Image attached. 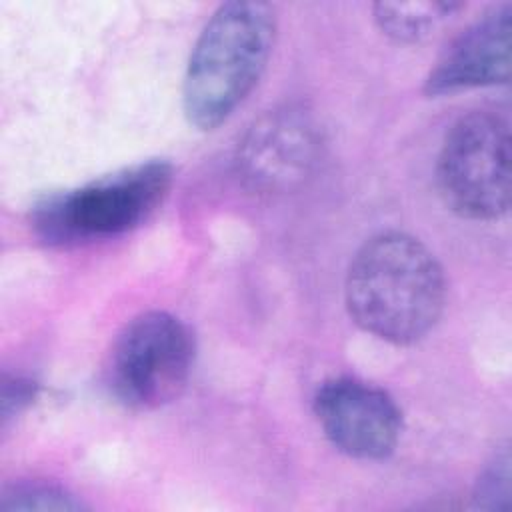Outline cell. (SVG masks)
<instances>
[{
    "label": "cell",
    "mask_w": 512,
    "mask_h": 512,
    "mask_svg": "<svg viewBox=\"0 0 512 512\" xmlns=\"http://www.w3.org/2000/svg\"><path fill=\"white\" fill-rule=\"evenodd\" d=\"M344 302L364 332L398 346L414 344L442 316L444 270L418 238L398 230L380 232L352 256Z\"/></svg>",
    "instance_id": "6da1fadb"
},
{
    "label": "cell",
    "mask_w": 512,
    "mask_h": 512,
    "mask_svg": "<svg viewBox=\"0 0 512 512\" xmlns=\"http://www.w3.org/2000/svg\"><path fill=\"white\" fill-rule=\"evenodd\" d=\"M276 14L266 2L220 4L200 30L182 80V108L198 130L224 124L266 70Z\"/></svg>",
    "instance_id": "7a4b0ae2"
},
{
    "label": "cell",
    "mask_w": 512,
    "mask_h": 512,
    "mask_svg": "<svg viewBox=\"0 0 512 512\" xmlns=\"http://www.w3.org/2000/svg\"><path fill=\"white\" fill-rule=\"evenodd\" d=\"M174 180L166 160H146L54 194L34 210V228L48 242L106 240L144 224Z\"/></svg>",
    "instance_id": "3957f363"
},
{
    "label": "cell",
    "mask_w": 512,
    "mask_h": 512,
    "mask_svg": "<svg viewBox=\"0 0 512 512\" xmlns=\"http://www.w3.org/2000/svg\"><path fill=\"white\" fill-rule=\"evenodd\" d=\"M510 128L490 110L460 116L444 134L436 180L444 204L468 220H498L510 208Z\"/></svg>",
    "instance_id": "277c9868"
},
{
    "label": "cell",
    "mask_w": 512,
    "mask_h": 512,
    "mask_svg": "<svg viewBox=\"0 0 512 512\" xmlns=\"http://www.w3.org/2000/svg\"><path fill=\"white\" fill-rule=\"evenodd\" d=\"M194 354V336L180 318L162 310L142 312L112 346L108 386L126 408H162L186 388Z\"/></svg>",
    "instance_id": "5b68a950"
},
{
    "label": "cell",
    "mask_w": 512,
    "mask_h": 512,
    "mask_svg": "<svg viewBox=\"0 0 512 512\" xmlns=\"http://www.w3.org/2000/svg\"><path fill=\"white\" fill-rule=\"evenodd\" d=\"M322 132L304 106L264 112L244 132L236 148L242 180L260 192H284L312 172L320 158Z\"/></svg>",
    "instance_id": "8992f818"
},
{
    "label": "cell",
    "mask_w": 512,
    "mask_h": 512,
    "mask_svg": "<svg viewBox=\"0 0 512 512\" xmlns=\"http://www.w3.org/2000/svg\"><path fill=\"white\" fill-rule=\"evenodd\" d=\"M314 414L330 444L358 460L390 456L402 434V412L396 400L386 390L352 376L318 386Z\"/></svg>",
    "instance_id": "52a82bcc"
},
{
    "label": "cell",
    "mask_w": 512,
    "mask_h": 512,
    "mask_svg": "<svg viewBox=\"0 0 512 512\" xmlns=\"http://www.w3.org/2000/svg\"><path fill=\"white\" fill-rule=\"evenodd\" d=\"M512 6L502 4L470 24L440 54L424 80L432 98L510 80Z\"/></svg>",
    "instance_id": "ba28073f"
},
{
    "label": "cell",
    "mask_w": 512,
    "mask_h": 512,
    "mask_svg": "<svg viewBox=\"0 0 512 512\" xmlns=\"http://www.w3.org/2000/svg\"><path fill=\"white\" fill-rule=\"evenodd\" d=\"M462 6V2H378L374 20L392 40L418 42Z\"/></svg>",
    "instance_id": "9c48e42d"
},
{
    "label": "cell",
    "mask_w": 512,
    "mask_h": 512,
    "mask_svg": "<svg viewBox=\"0 0 512 512\" xmlns=\"http://www.w3.org/2000/svg\"><path fill=\"white\" fill-rule=\"evenodd\" d=\"M84 504L66 488L52 482H18L0 498V510H82Z\"/></svg>",
    "instance_id": "30bf717a"
},
{
    "label": "cell",
    "mask_w": 512,
    "mask_h": 512,
    "mask_svg": "<svg viewBox=\"0 0 512 512\" xmlns=\"http://www.w3.org/2000/svg\"><path fill=\"white\" fill-rule=\"evenodd\" d=\"M508 494H510V454H508V448H502L498 454H494L492 462H488V466L480 474L472 498L476 508L498 510L508 506Z\"/></svg>",
    "instance_id": "8fae6325"
},
{
    "label": "cell",
    "mask_w": 512,
    "mask_h": 512,
    "mask_svg": "<svg viewBox=\"0 0 512 512\" xmlns=\"http://www.w3.org/2000/svg\"><path fill=\"white\" fill-rule=\"evenodd\" d=\"M36 396V384L20 376H4L2 382V418L4 422L24 410Z\"/></svg>",
    "instance_id": "7c38bea8"
}]
</instances>
